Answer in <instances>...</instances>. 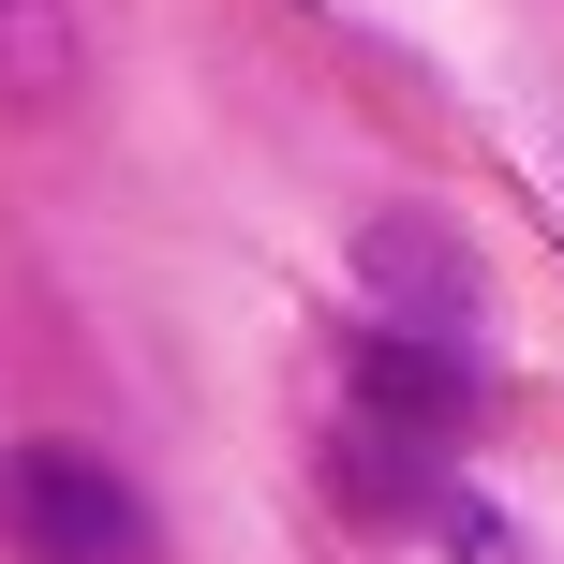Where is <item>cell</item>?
<instances>
[{
    "label": "cell",
    "instance_id": "6da1fadb",
    "mask_svg": "<svg viewBox=\"0 0 564 564\" xmlns=\"http://www.w3.org/2000/svg\"><path fill=\"white\" fill-rule=\"evenodd\" d=\"M0 550L15 564H149V506L89 446H0Z\"/></svg>",
    "mask_w": 564,
    "mask_h": 564
},
{
    "label": "cell",
    "instance_id": "7a4b0ae2",
    "mask_svg": "<svg viewBox=\"0 0 564 564\" xmlns=\"http://www.w3.org/2000/svg\"><path fill=\"white\" fill-rule=\"evenodd\" d=\"M59 45H75L59 0H0V89H59Z\"/></svg>",
    "mask_w": 564,
    "mask_h": 564
}]
</instances>
